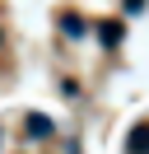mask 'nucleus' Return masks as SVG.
I'll use <instances>...</instances> for the list:
<instances>
[{
  "label": "nucleus",
  "mask_w": 149,
  "mask_h": 154,
  "mask_svg": "<svg viewBox=\"0 0 149 154\" xmlns=\"http://www.w3.org/2000/svg\"><path fill=\"white\" fill-rule=\"evenodd\" d=\"M28 135H51V117H28Z\"/></svg>",
  "instance_id": "obj_1"
},
{
  "label": "nucleus",
  "mask_w": 149,
  "mask_h": 154,
  "mask_svg": "<svg viewBox=\"0 0 149 154\" xmlns=\"http://www.w3.org/2000/svg\"><path fill=\"white\" fill-rule=\"evenodd\" d=\"M149 149V126H135V135H130V154H144Z\"/></svg>",
  "instance_id": "obj_2"
},
{
  "label": "nucleus",
  "mask_w": 149,
  "mask_h": 154,
  "mask_svg": "<svg viewBox=\"0 0 149 154\" xmlns=\"http://www.w3.org/2000/svg\"><path fill=\"white\" fill-rule=\"evenodd\" d=\"M61 33H70V38H84V19H74V14H65V19H61Z\"/></svg>",
  "instance_id": "obj_3"
},
{
  "label": "nucleus",
  "mask_w": 149,
  "mask_h": 154,
  "mask_svg": "<svg viewBox=\"0 0 149 154\" xmlns=\"http://www.w3.org/2000/svg\"><path fill=\"white\" fill-rule=\"evenodd\" d=\"M121 38V23H102V42H117Z\"/></svg>",
  "instance_id": "obj_4"
}]
</instances>
